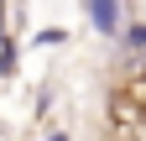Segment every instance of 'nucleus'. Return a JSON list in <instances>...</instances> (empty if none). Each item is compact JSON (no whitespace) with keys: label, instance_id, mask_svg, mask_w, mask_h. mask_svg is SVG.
<instances>
[{"label":"nucleus","instance_id":"nucleus-1","mask_svg":"<svg viewBox=\"0 0 146 141\" xmlns=\"http://www.w3.org/2000/svg\"><path fill=\"white\" fill-rule=\"evenodd\" d=\"M89 5V21H94L99 31H115L120 26V0H84Z\"/></svg>","mask_w":146,"mask_h":141},{"label":"nucleus","instance_id":"nucleus-2","mask_svg":"<svg viewBox=\"0 0 146 141\" xmlns=\"http://www.w3.org/2000/svg\"><path fill=\"white\" fill-rule=\"evenodd\" d=\"M0 73H16V47H0Z\"/></svg>","mask_w":146,"mask_h":141},{"label":"nucleus","instance_id":"nucleus-3","mask_svg":"<svg viewBox=\"0 0 146 141\" xmlns=\"http://www.w3.org/2000/svg\"><path fill=\"white\" fill-rule=\"evenodd\" d=\"M131 47H146V26H136V31H131Z\"/></svg>","mask_w":146,"mask_h":141}]
</instances>
